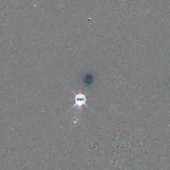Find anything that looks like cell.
Returning <instances> with one entry per match:
<instances>
[{
    "label": "cell",
    "mask_w": 170,
    "mask_h": 170,
    "mask_svg": "<svg viewBox=\"0 0 170 170\" xmlns=\"http://www.w3.org/2000/svg\"><path fill=\"white\" fill-rule=\"evenodd\" d=\"M72 92H73L74 94V104L71 107V110L73 109L74 108H77L78 111L80 112L81 111V109L82 106L83 105H85L87 107L89 108V109H90V108L88 106V104H87V99L86 96V94H84V93H81L80 91V93H74L73 90H71Z\"/></svg>",
    "instance_id": "cell-1"
}]
</instances>
